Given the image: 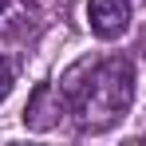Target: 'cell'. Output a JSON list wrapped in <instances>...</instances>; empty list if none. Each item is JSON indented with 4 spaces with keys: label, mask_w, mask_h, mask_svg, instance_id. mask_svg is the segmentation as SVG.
<instances>
[{
    "label": "cell",
    "mask_w": 146,
    "mask_h": 146,
    "mask_svg": "<svg viewBox=\"0 0 146 146\" xmlns=\"http://www.w3.org/2000/svg\"><path fill=\"white\" fill-rule=\"evenodd\" d=\"M134 87H138L134 59H126V55L99 59L91 79L83 83V91H79L75 103H71V115H75V122H79V130L103 134V130H111L115 122H122L126 111H130V103H134Z\"/></svg>",
    "instance_id": "cell-1"
},
{
    "label": "cell",
    "mask_w": 146,
    "mask_h": 146,
    "mask_svg": "<svg viewBox=\"0 0 146 146\" xmlns=\"http://www.w3.org/2000/svg\"><path fill=\"white\" fill-rule=\"evenodd\" d=\"M63 115H71V99L63 95L59 83H36V91L24 107V126L28 130H51L59 126Z\"/></svg>",
    "instance_id": "cell-2"
},
{
    "label": "cell",
    "mask_w": 146,
    "mask_h": 146,
    "mask_svg": "<svg viewBox=\"0 0 146 146\" xmlns=\"http://www.w3.org/2000/svg\"><path fill=\"white\" fill-rule=\"evenodd\" d=\"M134 4L130 0H87V24L99 40H119L130 28Z\"/></svg>",
    "instance_id": "cell-3"
},
{
    "label": "cell",
    "mask_w": 146,
    "mask_h": 146,
    "mask_svg": "<svg viewBox=\"0 0 146 146\" xmlns=\"http://www.w3.org/2000/svg\"><path fill=\"white\" fill-rule=\"evenodd\" d=\"M12 87H16V67H12V63L0 55V103L12 95Z\"/></svg>",
    "instance_id": "cell-4"
},
{
    "label": "cell",
    "mask_w": 146,
    "mask_h": 146,
    "mask_svg": "<svg viewBox=\"0 0 146 146\" xmlns=\"http://www.w3.org/2000/svg\"><path fill=\"white\" fill-rule=\"evenodd\" d=\"M8 4H12V0H0V16H4V12H8Z\"/></svg>",
    "instance_id": "cell-5"
},
{
    "label": "cell",
    "mask_w": 146,
    "mask_h": 146,
    "mask_svg": "<svg viewBox=\"0 0 146 146\" xmlns=\"http://www.w3.org/2000/svg\"><path fill=\"white\" fill-rule=\"evenodd\" d=\"M130 4H134V8H142V4H146V0H130Z\"/></svg>",
    "instance_id": "cell-6"
},
{
    "label": "cell",
    "mask_w": 146,
    "mask_h": 146,
    "mask_svg": "<svg viewBox=\"0 0 146 146\" xmlns=\"http://www.w3.org/2000/svg\"><path fill=\"white\" fill-rule=\"evenodd\" d=\"M142 55H146V36H142Z\"/></svg>",
    "instance_id": "cell-7"
}]
</instances>
